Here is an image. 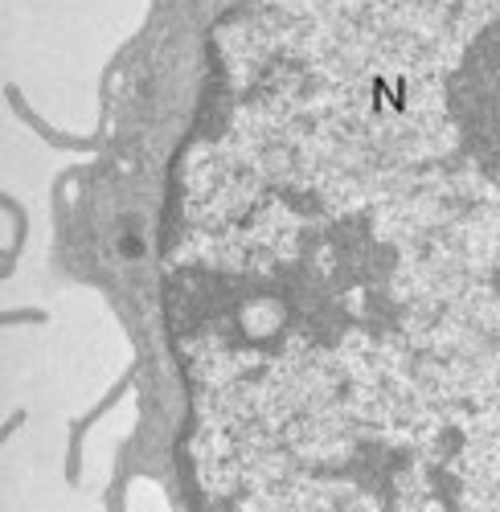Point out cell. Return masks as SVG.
Masks as SVG:
<instances>
[{
	"instance_id": "6da1fadb",
	"label": "cell",
	"mask_w": 500,
	"mask_h": 512,
	"mask_svg": "<svg viewBox=\"0 0 500 512\" xmlns=\"http://www.w3.org/2000/svg\"><path fill=\"white\" fill-rule=\"evenodd\" d=\"M472 275H460V267H435V263H427V259H414V267L406 271V279H402V287H455V283H468ZM402 295V291H398ZM246 312H255V308H242V304H234V312L226 316V320H214V324H230V320H238V316H246ZM259 316H267V312H259ZM275 320V316H271ZM283 324V320H279ZM201 336H210V332H218V328H197Z\"/></svg>"
}]
</instances>
